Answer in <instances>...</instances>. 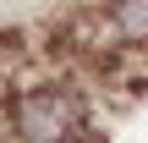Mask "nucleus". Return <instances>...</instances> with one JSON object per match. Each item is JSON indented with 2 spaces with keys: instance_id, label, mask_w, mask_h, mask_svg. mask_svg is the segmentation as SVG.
<instances>
[{
  "instance_id": "nucleus-1",
  "label": "nucleus",
  "mask_w": 148,
  "mask_h": 143,
  "mask_svg": "<svg viewBox=\"0 0 148 143\" xmlns=\"http://www.w3.org/2000/svg\"><path fill=\"white\" fill-rule=\"evenodd\" d=\"M11 143H88L93 138V105H88V88L66 72H38V77H22L11 94H5V110H0Z\"/></svg>"
}]
</instances>
